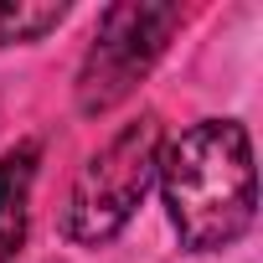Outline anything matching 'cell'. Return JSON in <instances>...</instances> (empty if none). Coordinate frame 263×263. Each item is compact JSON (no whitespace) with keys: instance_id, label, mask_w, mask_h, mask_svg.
Returning <instances> with one entry per match:
<instances>
[{"instance_id":"277c9868","label":"cell","mask_w":263,"mask_h":263,"mask_svg":"<svg viewBox=\"0 0 263 263\" xmlns=\"http://www.w3.org/2000/svg\"><path fill=\"white\" fill-rule=\"evenodd\" d=\"M42 145L21 140L0 155V263H11L26 242V212H31V181H36Z\"/></svg>"},{"instance_id":"7a4b0ae2","label":"cell","mask_w":263,"mask_h":263,"mask_svg":"<svg viewBox=\"0 0 263 263\" xmlns=\"http://www.w3.org/2000/svg\"><path fill=\"white\" fill-rule=\"evenodd\" d=\"M160 150H165V129L155 114H140L135 124H124L119 135L88 155V165L78 171L67 206H62V237L98 248L108 237L124 232V222L140 212L155 171H160Z\"/></svg>"},{"instance_id":"3957f363","label":"cell","mask_w":263,"mask_h":263,"mask_svg":"<svg viewBox=\"0 0 263 263\" xmlns=\"http://www.w3.org/2000/svg\"><path fill=\"white\" fill-rule=\"evenodd\" d=\"M181 26V6H108L98 36L78 72V114H108L135 93V83L160 62L171 31Z\"/></svg>"},{"instance_id":"5b68a950","label":"cell","mask_w":263,"mask_h":263,"mask_svg":"<svg viewBox=\"0 0 263 263\" xmlns=\"http://www.w3.org/2000/svg\"><path fill=\"white\" fill-rule=\"evenodd\" d=\"M67 16V6H26V0H0V47L11 42H42L47 31H57Z\"/></svg>"},{"instance_id":"6da1fadb","label":"cell","mask_w":263,"mask_h":263,"mask_svg":"<svg viewBox=\"0 0 263 263\" xmlns=\"http://www.w3.org/2000/svg\"><path fill=\"white\" fill-rule=\"evenodd\" d=\"M160 191L171 222L191 253L232 248L258 212L253 191V145L237 119H201L171 150H160Z\"/></svg>"}]
</instances>
